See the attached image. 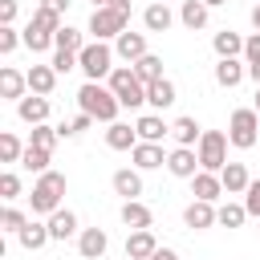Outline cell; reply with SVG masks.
<instances>
[{
  "instance_id": "7",
  "label": "cell",
  "mask_w": 260,
  "mask_h": 260,
  "mask_svg": "<svg viewBox=\"0 0 260 260\" xmlns=\"http://www.w3.org/2000/svg\"><path fill=\"white\" fill-rule=\"evenodd\" d=\"M126 28H130V16H122L118 8L106 4V8H93V12H89V28H85V32H89L93 41H114V37L126 32Z\"/></svg>"
},
{
  "instance_id": "27",
  "label": "cell",
  "mask_w": 260,
  "mask_h": 260,
  "mask_svg": "<svg viewBox=\"0 0 260 260\" xmlns=\"http://www.w3.org/2000/svg\"><path fill=\"white\" fill-rule=\"evenodd\" d=\"M134 130H138V142H162V138L171 134V126H167L158 114H142V118L134 122Z\"/></svg>"
},
{
  "instance_id": "39",
  "label": "cell",
  "mask_w": 260,
  "mask_h": 260,
  "mask_svg": "<svg viewBox=\"0 0 260 260\" xmlns=\"http://www.w3.org/2000/svg\"><path fill=\"white\" fill-rule=\"evenodd\" d=\"M24 223H28V215H24V211H20V207H12V203H8V207H4V211H0V228H4V232H8V236H16V232H20V228H24Z\"/></svg>"
},
{
  "instance_id": "43",
  "label": "cell",
  "mask_w": 260,
  "mask_h": 260,
  "mask_svg": "<svg viewBox=\"0 0 260 260\" xmlns=\"http://www.w3.org/2000/svg\"><path fill=\"white\" fill-rule=\"evenodd\" d=\"M244 207H248V215H256V219H260V179H252V183H248V191H244Z\"/></svg>"
},
{
  "instance_id": "47",
  "label": "cell",
  "mask_w": 260,
  "mask_h": 260,
  "mask_svg": "<svg viewBox=\"0 0 260 260\" xmlns=\"http://www.w3.org/2000/svg\"><path fill=\"white\" fill-rule=\"evenodd\" d=\"M41 4H45V8H53V12H61V16H65V12H69V4H73V0H41Z\"/></svg>"
},
{
  "instance_id": "52",
  "label": "cell",
  "mask_w": 260,
  "mask_h": 260,
  "mask_svg": "<svg viewBox=\"0 0 260 260\" xmlns=\"http://www.w3.org/2000/svg\"><path fill=\"white\" fill-rule=\"evenodd\" d=\"M203 4H207V8H223L228 0H203Z\"/></svg>"
},
{
  "instance_id": "14",
  "label": "cell",
  "mask_w": 260,
  "mask_h": 260,
  "mask_svg": "<svg viewBox=\"0 0 260 260\" xmlns=\"http://www.w3.org/2000/svg\"><path fill=\"white\" fill-rule=\"evenodd\" d=\"M45 223H49V236H53L57 244H65V240H73V236L81 232V223H77V215H73L69 207H57Z\"/></svg>"
},
{
  "instance_id": "36",
  "label": "cell",
  "mask_w": 260,
  "mask_h": 260,
  "mask_svg": "<svg viewBox=\"0 0 260 260\" xmlns=\"http://www.w3.org/2000/svg\"><path fill=\"white\" fill-rule=\"evenodd\" d=\"M89 41H85V32L81 28H73V24H61L57 28V49H73V53H81Z\"/></svg>"
},
{
  "instance_id": "41",
  "label": "cell",
  "mask_w": 260,
  "mask_h": 260,
  "mask_svg": "<svg viewBox=\"0 0 260 260\" xmlns=\"http://www.w3.org/2000/svg\"><path fill=\"white\" fill-rule=\"evenodd\" d=\"M0 199H4V203L20 199V175H16V171H4V175H0Z\"/></svg>"
},
{
  "instance_id": "23",
  "label": "cell",
  "mask_w": 260,
  "mask_h": 260,
  "mask_svg": "<svg viewBox=\"0 0 260 260\" xmlns=\"http://www.w3.org/2000/svg\"><path fill=\"white\" fill-rule=\"evenodd\" d=\"M106 146L110 150H134L138 146V130L130 122H110L106 126Z\"/></svg>"
},
{
  "instance_id": "21",
  "label": "cell",
  "mask_w": 260,
  "mask_h": 260,
  "mask_svg": "<svg viewBox=\"0 0 260 260\" xmlns=\"http://www.w3.org/2000/svg\"><path fill=\"white\" fill-rule=\"evenodd\" d=\"M146 102H150L154 110H171V106L179 102V89H175V81H171V77H158V81H150V85H146Z\"/></svg>"
},
{
  "instance_id": "1",
  "label": "cell",
  "mask_w": 260,
  "mask_h": 260,
  "mask_svg": "<svg viewBox=\"0 0 260 260\" xmlns=\"http://www.w3.org/2000/svg\"><path fill=\"white\" fill-rule=\"evenodd\" d=\"M77 106L93 118V122H118V110H122V102H118V93L110 89V85H102V81H85L81 89H77Z\"/></svg>"
},
{
  "instance_id": "13",
  "label": "cell",
  "mask_w": 260,
  "mask_h": 260,
  "mask_svg": "<svg viewBox=\"0 0 260 260\" xmlns=\"http://www.w3.org/2000/svg\"><path fill=\"white\" fill-rule=\"evenodd\" d=\"M244 77H248V61H240V57H219L215 61V85L236 89Z\"/></svg>"
},
{
  "instance_id": "35",
  "label": "cell",
  "mask_w": 260,
  "mask_h": 260,
  "mask_svg": "<svg viewBox=\"0 0 260 260\" xmlns=\"http://www.w3.org/2000/svg\"><path fill=\"white\" fill-rule=\"evenodd\" d=\"M28 24H37V28H45V32H53V37H57V28H61V12H53V8H45V4H37V8H32V16H28Z\"/></svg>"
},
{
  "instance_id": "5",
  "label": "cell",
  "mask_w": 260,
  "mask_h": 260,
  "mask_svg": "<svg viewBox=\"0 0 260 260\" xmlns=\"http://www.w3.org/2000/svg\"><path fill=\"white\" fill-rule=\"evenodd\" d=\"M228 142L236 146V150H252L256 142H260V114H256V106L248 110H232V118H228Z\"/></svg>"
},
{
  "instance_id": "20",
  "label": "cell",
  "mask_w": 260,
  "mask_h": 260,
  "mask_svg": "<svg viewBox=\"0 0 260 260\" xmlns=\"http://www.w3.org/2000/svg\"><path fill=\"white\" fill-rule=\"evenodd\" d=\"M142 24H146V32H167L175 24V12L167 8V0H150L142 12Z\"/></svg>"
},
{
  "instance_id": "31",
  "label": "cell",
  "mask_w": 260,
  "mask_h": 260,
  "mask_svg": "<svg viewBox=\"0 0 260 260\" xmlns=\"http://www.w3.org/2000/svg\"><path fill=\"white\" fill-rule=\"evenodd\" d=\"M24 49L28 53H49V49H57V37L37 28V24H24Z\"/></svg>"
},
{
  "instance_id": "30",
  "label": "cell",
  "mask_w": 260,
  "mask_h": 260,
  "mask_svg": "<svg viewBox=\"0 0 260 260\" xmlns=\"http://www.w3.org/2000/svg\"><path fill=\"white\" fill-rule=\"evenodd\" d=\"M207 16H211V8H207L203 0H183V8H179V20H183L191 32L207 28Z\"/></svg>"
},
{
  "instance_id": "32",
  "label": "cell",
  "mask_w": 260,
  "mask_h": 260,
  "mask_svg": "<svg viewBox=\"0 0 260 260\" xmlns=\"http://www.w3.org/2000/svg\"><path fill=\"white\" fill-rule=\"evenodd\" d=\"M49 162H53V150H41V146H24V154H20V167L32 175H45Z\"/></svg>"
},
{
  "instance_id": "46",
  "label": "cell",
  "mask_w": 260,
  "mask_h": 260,
  "mask_svg": "<svg viewBox=\"0 0 260 260\" xmlns=\"http://www.w3.org/2000/svg\"><path fill=\"white\" fill-rule=\"evenodd\" d=\"M16 20V0H0V24H12Z\"/></svg>"
},
{
  "instance_id": "17",
  "label": "cell",
  "mask_w": 260,
  "mask_h": 260,
  "mask_svg": "<svg viewBox=\"0 0 260 260\" xmlns=\"http://www.w3.org/2000/svg\"><path fill=\"white\" fill-rule=\"evenodd\" d=\"M191 195H195V199L215 203V199H219V195H228V191H223V179H219L215 171H199V175H191Z\"/></svg>"
},
{
  "instance_id": "26",
  "label": "cell",
  "mask_w": 260,
  "mask_h": 260,
  "mask_svg": "<svg viewBox=\"0 0 260 260\" xmlns=\"http://www.w3.org/2000/svg\"><path fill=\"white\" fill-rule=\"evenodd\" d=\"M24 73H28V93H45V98L53 93V85H57V77H61L53 65H32V69H24Z\"/></svg>"
},
{
  "instance_id": "34",
  "label": "cell",
  "mask_w": 260,
  "mask_h": 260,
  "mask_svg": "<svg viewBox=\"0 0 260 260\" xmlns=\"http://www.w3.org/2000/svg\"><path fill=\"white\" fill-rule=\"evenodd\" d=\"M244 219H248V207L244 203H219L215 207V223L219 228H240Z\"/></svg>"
},
{
  "instance_id": "51",
  "label": "cell",
  "mask_w": 260,
  "mask_h": 260,
  "mask_svg": "<svg viewBox=\"0 0 260 260\" xmlns=\"http://www.w3.org/2000/svg\"><path fill=\"white\" fill-rule=\"evenodd\" d=\"M252 28L260 32V0H256V8H252Z\"/></svg>"
},
{
  "instance_id": "15",
  "label": "cell",
  "mask_w": 260,
  "mask_h": 260,
  "mask_svg": "<svg viewBox=\"0 0 260 260\" xmlns=\"http://www.w3.org/2000/svg\"><path fill=\"white\" fill-rule=\"evenodd\" d=\"M154 252H158V240H154L150 228H138V232L126 236V260H150Z\"/></svg>"
},
{
  "instance_id": "6",
  "label": "cell",
  "mask_w": 260,
  "mask_h": 260,
  "mask_svg": "<svg viewBox=\"0 0 260 260\" xmlns=\"http://www.w3.org/2000/svg\"><path fill=\"white\" fill-rule=\"evenodd\" d=\"M228 146H232V142H228L223 130H203V138H199V146H195V150H199V167L219 175V171L228 167Z\"/></svg>"
},
{
  "instance_id": "22",
  "label": "cell",
  "mask_w": 260,
  "mask_h": 260,
  "mask_svg": "<svg viewBox=\"0 0 260 260\" xmlns=\"http://www.w3.org/2000/svg\"><path fill=\"white\" fill-rule=\"evenodd\" d=\"M171 138H175V146H199L203 126H199L191 114H183V118H175V122H171Z\"/></svg>"
},
{
  "instance_id": "38",
  "label": "cell",
  "mask_w": 260,
  "mask_h": 260,
  "mask_svg": "<svg viewBox=\"0 0 260 260\" xmlns=\"http://www.w3.org/2000/svg\"><path fill=\"white\" fill-rule=\"evenodd\" d=\"M24 146H28V142H20L12 130H4V134H0V162H20Z\"/></svg>"
},
{
  "instance_id": "2",
  "label": "cell",
  "mask_w": 260,
  "mask_h": 260,
  "mask_svg": "<svg viewBox=\"0 0 260 260\" xmlns=\"http://www.w3.org/2000/svg\"><path fill=\"white\" fill-rule=\"evenodd\" d=\"M65 187H69V179H65L61 171H45V175H37V183H32V195H28V207H32V215H53V211L61 207V195H65Z\"/></svg>"
},
{
  "instance_id": "44",
  "label": "cell",
  "mask_w": 260,
  "mask_h": 260,
  "mask_svg": "<svg viewBox=\"0 0 260 260\" xmlns=\"http://www.w3.org/2000/svg\"><path fill=\"white\" fill-rule=\"evenodd\" d=\"M89 126H93V118H89L85 110H81V114H73V118H69V138H77V134H85Z\"/></svg>"
},
{
  "instance_id": "45",
  "label": "cell",
  "mask_w": 260,
  "mask_h": 260,
  "mask_svg": "<svg viewBox=\"0 0 260 260\" xmlns=\"http://www.w3.org/2000/svg\"><path fill=\"white\" fill-rule=\"evenodd\" d=\"M244 61H260V32L244 37Z\"/></svg>"
},
{
  "instance_id": "24",
  "label": "cell",
  "mask_w": 260,
  "mask_h": 260,
  "mask_svg": "<svg viewBox=\"0 0 260 260\" xmlns=\"http://www.w3.org/2000/svg\"><path fill=\"white\" fill-rule=\"evenodd\" d=\"M110 183H114V195H122V199H138V195H142V171H138V167H134V171H130V167L114 171Z\"/></svg>"
},
{
  "instance_id": "11",
  "label": "cell",
  "mask_w": 260,
  "mask_h": 260,
  "mask_svg": "<svg viewBox=\"0 0 260 260\" xmlns=\"http://www.w3.org/2000/svg\"><path fill=\"white\" fill-rule=\"evenodd\" d=\"M16 118L28 122V126L49 122V98H45V93H24V98L16 102Z\"/></svg>"
},
{
  "instance_id": "25",
  "label": "cell",
  "mask_w": 260,
  "mask_h": 260,
  "mask_svg": "<svg viewBox=\"0 0 260 260\" xmlns=\"http://www.w3.org/2000/svg\"><path fill=\"white\" fill-rule=\"evenodd\" d=\"M16 240H20V248H24V252H37V248H45L53 236H49V223H41V219H28V223L16 232Z\"/></svg>"
},
{
  "instance_id": "3",
  "label": "cell",
  "mask_w": 260,
  "mask_h": 260,
  "mask_svg": "<svg viewBox=\"0 0 260 260\" xmlns=\"http://www.w3.org/2000/svg\"><path fill=\"white\" fill-rule=\"evenodd\" d=\"M114 57H118V53H114L110 41H89V45L77 53V61H81L77 69L85 73V81H106V77L114 73Z\"/></svg>"
},
{
  "instance_id": "10",
  "label": "cell",
  "mask_w": 260,
  "mask_h": 260,
  "mask_svg": "<svg viewBox=\"0 0 260 260\" xmlns=\"http://www.w3.org/2000/svg\"><path fill=\"white\" fill-rule=\"evenodd\" d=\"M114 53H118L126 65H134L138 57H146V53H150V49H146V32H130V28H126V32H118V37H114Z\"/></svg>"
},
{
  "instance_id": "29",
  "label": "cell",
  "mask_w": 260,
  "mask_h": 260,
  "mask_svg": "<svg viewBox=\"0 0 260 260\" xmlns=\"http://www.w3.org/2000/svg\"><path fill=\"white\" fill-rule=\"evenodd\" d=\"M219 179H223V191H228V195H244V191H248V183H252L244 162H228V167L219 171Z\"/></svg>"
},
{
  "instance_id": "8",
  "label": "cell",
  "mask_w": 260,
  "mask_h": 260,
  "mask_svg": "<svg viewBox=\"0 0 260 260\" xmlns=\"http://www.w3.org/2000/svg\"><path fill=\"white\" fill-rule=\"evenodd\" d=\"M167 171H171L175 179L199 175V171H203V167H199V150H195V146H175V150H167Z\"/></svg>"
},
{
  "instance_id": "37",
  "label": "cell",
  "mask_w": 260,
  "mask_h": 260,
  "mask_svg": "<svg viewBox=\"0 0 260 260\" xmlns=\"http://www.w3.org/2000/svg\"><path fill=\"white\" fill-rule=\"evenodd\" d=\"M57 138H61V130H57V126H49V122H41V126H32V134H28V146L53 150V146H57Z\"/></svg>"
},
{
  "instance_id": "18",
  "label": "cell",
  "mask_w": 260,
  "mask_h": 260,
  "mask_svg": "<svg viewBox=\"0 0 260 260\" xmlns=\"http://www.w3.org/2000/svg\"><path fill=\"white\" fill-rule=\"evenodd\" d=\"M24 89H28V73L4 65V69H0V98H4V102H20Z\"/></svg>"
},
{
  "instance_id": "42",
  "label": "cell",
  "mask_w": 260,
  "mask_h": 260,
  "mask_svg": "<svg viewBox=\"0 0 260 260\" xmlns=\"http://www.w3.org/2000/svg\"><path fill=\"white\" fill-rule=\"evenodd\" d=\"M57 73H69V69H77L81 61H77V53L73 49H53V61H49Z\"/></svg>"
},
{
  "instance_id": "9",
  "label": "cell",
  "mask_w": 260,
  "mask_h": 260,
  "mask_svg": "<svg viewBox=\"0 0 260 260\" xmlns=\"http://www.w3.org/2000/svg\"><path fill=\"white\" fill-rule=\"evenodd\" d=\"M106 248H110L106 228H81V232H77V252H81V260H102Z\"/></svg>"
},
{
  "instance_id": "19",
  "label": "cell",
  "mask_w": 260,
  "mask_h": 260,
  "mask_svg": "<svg viewBox=\"0 0 260 260\" xmlns=\"http://www.w3.org/2000/svg\"><path fill=\"white\" fill-rule=\"evenodd\" d=\"M118 215H122V223H126L130 232H138V228H150V223H154V211H150L142 199H122V211H118Z\"/></svg>"
},
{
  "instance_id": "33",
  "label": "cell",
  "mask_w": 260,
  "mask_h": 260,
  "mask_svg": "<svg viewBox=\"0 0 260 260\" xmlns=\"http://www.w3.org/2000/svg\"><path fill=\"white\" fill-rule=\"evenodd\" d=\"M134 73H138V81H142V85L158 81V77H162V57H154V53L138 57V61H134Z\"/></svg>"
},
{
  "instance_id": "53",
  "label": "cell",
  "mask_w": 260,
  "mask_h": 260,
  "mask_svg": "<svg viewBox=\"0 0 260 260\" xmlns=\"http://www.w3.org/2000/svg\"><path fill=\"white\" fill-rule=\"evenodd\" d=\"M106 4H114V0H93V8H106Z\"/></svg>"
},
{
  "instance_id": "4",
  "label": "cell",
  "mask_w": 260,
  "mask_h": 260,
  "mask_svg": "<svg viewBox=\"0 0 260 260\" xmlns=\"http://www.w3.org/2000/svg\"><path fill=\"white\" fill-rule=\"evenodd\" d=\"M106 85L118 93V102H122V110H138L142 102H146V85L138 81V73H134V65H114V73L106 77Z\"/></svg>"
},
{
  "instance_id": "12",
  "label": "cell",
  "mask_w": 260,
  "mask_h": 260,
  "mask_svg": "<svg viewBox=\"0 0 260 260\" xmlns=\"http://www.w3.org/2000/svg\"><path fill=\"white\" fill-rule=\"evenodd\" d=\"M183 223H187L191 232H207V228H215V203H207V199H191V203L183 207Z\"/></svg>"
},
{
  "instance_id": "49",
  "label": "cell",
  "mask_w": 260,
  "mask_h": 260,
  "mask_svg": "<svg viewBox=\"0 0 260 260\" xmlns=\"http://www.w3.org/2000/svg\"><path fill=\"white\" fill-rule=\"evenodd\" d=\"M248 77H252V81L260 85V61H248Z\"/></svg>"
},
{
  "instance_id": "48",
  "label": "cell",
  "mask_w": 260,
  "mask_h": 260,
  "mask_svg": "<svg viewBox=\"0 0 260 260\" xmlns=\"http://www.w3.org/2000/svg\"><path fill=\"white\" fill-rule=\"evenodd\" d=\"M150 260H179V256H175V248H158Z\"/></svg>"
},
{
  "instance_id": "28",
  "label": "cell",
  "mask_w": 260,
  "mask_h": 260,
  "mask_svg": "<svg viewBox=\"0 0 260 260\" xmlns=\"http://www.w3.org/2000/svg\"><path fill=\"white\" fill-rule=\"evenodd\" d=\"M211 49H215V57H244V37L232 28H219L211 37Z\"/></svg>"
},
{
  "instance_id": "40",
  "label": "cell",
  "mask_w": 260,
  "mask_h": 260,
  "mask_svg": "<svg viewBox=\"0 0 260 260\" xmlns=\"http://www.w3.org/2000/svg\"><path fill=\"white\" fill-rule=\"evenodd\" d=\"M20 45H24V32H16L12 24H0V53H4V57H12Z\"/></svg>"
},
{
  "instance_id": "16",
  "label": "cell",
  "mask_w": 260,
  "mask_h": 260,
  "mask_svg": "<svg viewBox=\"0 0 260 260\" xmlns=\"http://www.w3.org/2000/svg\"><path fill=\"white\" fill-rule=\"evenodd\" d=\"M130 158H134L138 171H158V167H167V150H162V142H138V146L130 150Z\"/></svg>"
},
{
  "instance_id": "54",
  "label": "cell",
  "mask_w": 260,
  "mask_h": 260,
  "mask_svg": "<svg viewBox=\"0 0 260 260\" xmlns=\"http://www.w3.org/2000/svg\"><path fill=\"white\" fill-rule=\"evenodd\" d=\"M256 114H260V85H256Z\"/></svg>"
},
{
  "instance_id": "50",
  "label": "cell",
  "mask_w": 260,
  "mask_h": 260,
  "mask_svg": "<svg viewBox=\"0 0 260 260\" xmlns=\"http://www.w3.org/2000/svg\"><path fill=\"white\" fill-rule=\"evenodd\" d=\"M110 8H118V12H122V16H130V0H114V4H110Z\"/></svg>"
}]
</instances>
